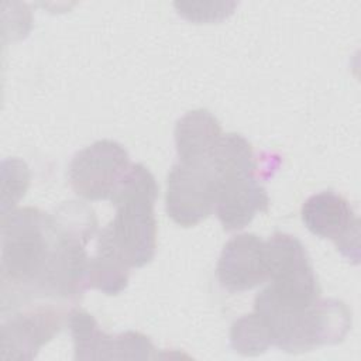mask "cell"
I'll return each mask as SVG.
<instances>
[{"mask_svg":"<svg viewBox=\"0 0 361 361\" xmlns=\"http://www.w3.org/2000/svg\"><path fill=\"white\" fill-rule=\"evenodd\" d=\"M59 240L54 214L20 207L1 216V299L16 306L47 299L45 281Z\"/></svg>","mask_w":361,"mask_h":361,"instance_id":"6da1fadb","label":"cell"},{"mask_svg":"<svg viewBox=\"0 0 361 361\" xmlns=\"http://www.w3.org/2000/svg\"><path fill=\"white\" fill-rule=\"evenodd\" d=\"M254 312L264 322L271 344L290 354L341 343L353 323L343 300L319 298L306 307H293L279 302L268 286L255 296Z\"/></svg>","mask_w":361,"mask_h":361,"instance_id":"7a4b0ae2","label":"cell"},{"mask_svg":"<svg viewBox=\"0 0 361 361\" xmlns=\"http://www.w3.org/2000/svg\"><path fill=\"white\" fill-rule=\"evenodd\" d=\"M157 195L152 172L142 164H133L110 199L116 214L102 231L130 268H141L155 255Z\"/></svg>","mask_w":361,"mask_h":361,"instance_id":"3957f363","label":"cell"},{"mask_svg":"<svg viewBox=\"0 0 361 361\" xmlns=\"http://www.w3.org/2000/svg\"><path fill=\"white\" fill-rule=\"evenodd\" d=\"M268 288L289 306L306 307L320 298L314 269L303 244L286 233H275L265 241Z\"/></svg>","mask_w":361,"mask_h":361,"instance_id":"277c9868","label":"cell"},{"mask_svg":"<svg viewBox=\"0 0 361 361\" xmlns=\"http://www.w3.org/2000/svg\"><path fill=\"white\" fill-rule=\"evenodd\" d=\"M11 310L1 322L3 360H32L68 324L69 312L54 302L32 305L28 300L11 306Z\"/></svg>","mask_w":361,"mask_h":361,"instance_id":"5b68a950","label":"cell"},{"mask_svg":"<svg viewBox=\"0 0 361 361\" xmlns=\"http://www.w3.org/2000/svg\"><path fill=\"white\" fill-rule=\"evenodd\" d=\"M130 166L128 152L121 144L99 140L73 155L68 166V180L78 196L106 200L111 199Z\"/></svg>","mask_w":361,"mask_h":361,"instance_id":"8992f818","label":"cell"},{"mask_svg":"<svg viewBox=\"0 0 361 361\" xmlns=\"http://www.w3.org/2000/svg\"><path fill=\"white\" fill-rule=\"evenodd\" d=\"M217 176L209 161L178 162L166 180L165 207L180 227H193L214 212Z\"/></svg>","mask_w":361,"mask_h":361,"instance_id":"52a82bcc","label":"cell"},{"mask_svg":"<svg viewBox=\"0 0 361 361\" xmlns=\"http://www.w3.org/2000/svg\"><path fill=\"white\" fill-rule=\"evenodd\" d=\"M300 214L312 234L331 240L343 257L358 264L360 220L345 197L333 190L314 193L305 200Z\"/></svg>","mask_w":361,"mask_h":361,"instance_id":"ba28073f","label":"cell"},{"mask_svg":"<svg viewBox=\"0 0 361 361\" xmlns=\"http://www.w3.org/2000/svg\"><path fill=\"white\" fill-rule=\"evenodd\" d=\"M216 274L221 288L231 293L264 283L268 281L265 241L252 233L231 237L221 250Z\"/></svg>","mask_w":361,"mask_h":361,"instance_id":"9c48e42d","label":"cell"},{"mask_svg":"<svg viewBox=\"0 0 361 361\" xmlns=\"http://www.w3.org/2000/svg\"><path fill=\"white\" fill-rule=\"evenodd\" d=\"M269 207L267 189L254 173L238 172L217 176L214 213L224 231H235L248 226L257 213Z\"/></svg>","mask_w":361,"mask_h":361,"instance_id":"30bf717a","label":"cell"},{"mask_svg":"<svg viewBox=\"0 0 361 361\" xmlns=\"http://www.w3.org/2000/svg\"><path fill=\"white\" fill-rule=\"evenodd\" d=\"M173 134L179 162L209 161L223 135L219 120L207 109L188 111L176 121Z\"/></svg>","mask_w":361,"mask_h":361,"instance_id":"8fae6325","label":"cell"},{"mask_svg":"<svg viewBox=\"0 0 361 361\" xmlns=\"http://www.w3.org/2000/svg\"><path fill=\"white\" fill-rule=\"evenodd\" d=\"M130 267L100 230L94 255L89 258L86 271V289H97L104 295L121 293L128 285Z\"/></svg>","mask_w":361,"mask_h":361,"instance_id":"7c38bea8","label":"cell"},{"mask_svg":"<svg viewBox=\"0 0 361 361\" xmlns=\"http://www.w3.org/2000/svg\"><path fill=\"white\" fill-rule=\"evenodd\" d=\"M68 327L73 340L75 360H106L111 336L102 331L90 313L79 307L71 309Z\"/></svg>","mask_w":361,"mask_h":361,"instance_id":"4fadbf2b","label":"cell"},{"mask_svg":"<svg viewBox=\"0 0 361 361\" xmlns=\"http://www.w3.org/2000/svg\"><path fill=\"white\" fill-rule=\"evenodd\" d=\"M230 345L241 355L255 357L265 353L272 344L264 322L255 312H252L244 314L231 324Z\"/></svg>","mask_w":361,"mask_h":361,"instance_id":"5bb4252c","label":"cell"},{"mask_svg":"<svg viewBox=\"0 0 361 361\" xmlns=\"http://www.w3.org/2000/svg\"><path fill=\"white\" fill-rule=\"evenodd\" d=\"M30 185V169L18 158L1 162V216L14 210Z\"/></svg>","mask_w":361,"mask_h":361,"instance_id":"9a60e30c","label":"cell"},{"mask_svg":"<svg viewBox=\"0 0 361 361\" xmlns=\"http://www.w3.org/2000/svg\"><path fill=\"white\" fill-rule=\"evenodd\" d=\"M235 3H175L178 13L188 21L203 24V23H217L227 18Z\"/></svg>","mask_w":361,"mask_h":361,"instance_id":"2e32d148","label":"cell"}]
</instances>
